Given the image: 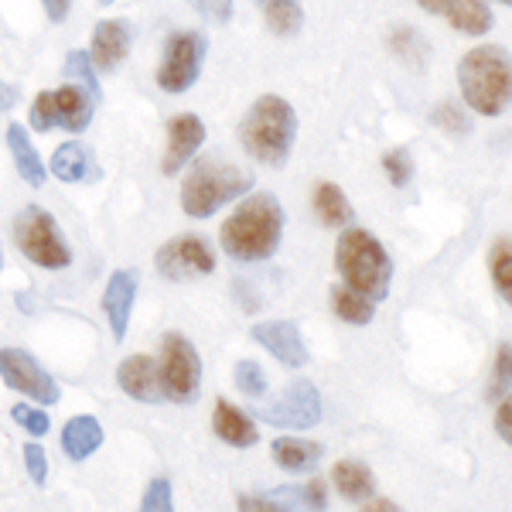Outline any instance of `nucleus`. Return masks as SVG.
<instances>
[{
    "instance_id": "20e7f679",
    "label": "nucleus",
    "mask_w": 512,
    "mask_h": 512,
    "mask_svg": "<svg viewBox=\"0 0 512 512\" xmlns=\"http://www.w3.org/2000/svg\"><path fill=\"white\" fill-rule=\"evenodd\" d=\"M243 151L267 168H284L297 140V113L284 96H260L239 123Z\"/></svg>"
},
{
    "instance_id": "ea45409f",
    "label": "nucleus",
    "mask_w": 512,
    "mask_h": 512,
    "mask_svg": "<svg viewBox=\"0 0 512 512\" xmlns=\"http://www.w3.org/2000/svg\"><path fill=\"white\" fill-rule=\"evenodd\" d=\"M495 431H499L502 441L512 448V390L502 396V403H499V414H495Z\"/></svg>"
},
{
    "instance_id": "6e6552de",
    "label": "nucleus",
    "mask_w": 512,
    "mask_h": 512,
    "mask_svg": "<svg viewBox=\"0 0 512 512\" xmlns=\"http://www.w3.org/2000/svg\"><path fill=\"white\" fill-rule=\"evenodd\" d=\"M158 373L164 386V400L188 407L202 396V355L181 332H168L161 338Z\"/></svg>"
},
{
    "instance_id": "39448f33",
    "label": "nucleus",
    "mask_w": 512,
    "mask_h": 512,
    "mask_svg": "<svg viewBox=\"0 0 512 512\" xmlns=\"http://www.w3.org/2000/svg\"><path fill=\"white\" fill-rule=\"evenodd\" d=\"M256 185L250 171L236 168V164H219V161H195L192 171L181 181V212L188 219H212L222 205H229L233 198H243Z\"/></svg>"
},
{
    "instance_id": "e433bc0d",
    "label": "nucleus",
    "mask_w": 512,
    "mask_h": 512,
    "mask_svg": "<svg viewBox=\"0 0 512 512\" xmlns=\"http://www.w3.org/2000/svg\"><path fill=\"white\" fill-rule=\"evenodd\" d=\"M390 45H393V52L400 55L403 62H420V59L427 55V45L420 41V35H417L414 28H410V31H407V28H400V31H396V35L390 38Z\"/></svg>"
},
{
    "instance_id": "2eb2a0df",
    "label": "nucleus",
    "mask_w": 512,
    "mask_h": 512,
    "mask_svg": "<svg viewBox=\"0 0 512 512\" xmlns=\"http://www.w3.org/2000/svg\"><path fill=\"white\" fill-rule=\"evenodd\" d=\"M137 287L140 277L137 270H113L110 280L103 287V315L110 321L113 342H123L130 328V318H134V304H137Z\"/></svg>"
},
{
    "instance_id": "1a4fd4ad",
    "label": "nucleus",
    "mask_w": 512,
    "mask_h": 512,
    "mask_svg": "<svg viewBox=\"0 0 512 512\" xmlns=\"http://www.w3.org/2000/svg\"><path fill=\"white\" fill-rule=\"evenodd\" d=\"M205 38L198 31H175L164 45L161 65H158V89L161 93L181 96L195 86L202 76V62H205Z\"/></svg>"
},
{
    "instance_id": "473e14b6",
    "label": "nucleus",
    "mask_w": 512,
    "mask_h": 512,
    "mask_svg": "<svg viewBox=\"0 0 512 512\" xmlns=\"http://www.w3.org/2000/svg\"><path fill=\"white\" fill-rule=\"evenodd\" d=\"M65 76H76L96 99L103 96V89H99V76H96V65H93V59H89V52H79V48H76V52L65 55Z\"/></svg>"
},
{
    "instance_id": "7ed1b4c3",
    "label": "nucleus",
    "mask_w": 512,
    "mask_h": 512,
    "mask_svg": "<svg viewBox=\"0 0 512 512\" xmlns=\"http://www.w3.org/2000/svg\"><path fill=\"white\" fill-rule=\"evenodd\" d=\"M335 270L342 284L366 294L369 301H386L393 287V260L386 246L362 226H345L335 243Z\"/></svg>"
},
{
    "instance_id": "2f4dec72",
    "label": "nucleus",
    "mask_w": 512,
    "mask_h": 512,
    "mask_svg": "<svg viewBox=\"0 0 512 512\" xmlns=\"http://www.w3.org/2000/svg\"><path fill=\"white\" fill-rule=\"evenodd\" d=\"M383 171L390 178L393 188H407L410 178H414V158H410L407 147H393V151L383 154Z\"/></svg>"
},
{
    "instance_id": "4468645a",
    "label": "nucleus",
    "mask_w": 512,
    "mask_h": 512,
    "mask_svg": "<svg viewBox=\"0 0 512 512\" xmlns=\"http://www.w3.org/2000/svg\"><path fill=\"white\" fill-rule=\"evenodd\" d=\"M205 144V123L198 113H178L175 120L168 123V144H164L161 154V175L171 178L178 175L185 164H192V158L202 151Z\"/></svg>"
},
{
    "instance_id": "0eeeda50",
    "label": "nucleus",
    "mask_w": 512,
    "mask_h": 512,
    "mask_svg": "<svg viewBox=\"0 0 512 512\" xmlns=\"http://www.w3.org/2000/svg\"><path fill=\"white\" fill-rule=\"evenodd\" d=\"M99 99L89 93L86 86H62L45 89L31 103V130L38 134H52V130H69V134H82L93 123V110Z\"/></svg>"
},
{
    "instance_id": "f8f14e48",
    "label": "nucleus",
    "mask_w": 512,
    "mask_h": 512,
    "mask_svg": "<svg viewBox=\"0 0 512 512\" xmlns=\"http://www.w3.org/2000/svg\"><path fill=\"white\" fill-rule=\"evenodd\" d=\"M0 379L7 390L24 393L28 400L41 403V407H55L62 400V390L52 376L45 373V366L24 349H0Z\"/></svg>"
},
{
    "instance_id": "a19ab883",
    "label": "nucleus",
    "mask_w": 512,
    "mask_h": 512,
    "mask_svg": "<svg viewBox=\"0 0 512 512\" xmlns=\"http://www.w3.org/2000/svg\"><path fill=\"white\" fill-rule=\"evenodd\" d=\"M41 4H45L48 21H55V24H65V21H69L72 0H41Z\"/></svg>"
},
{
    "instance_id": "423d86ee",
    "label": "nucleus",
    "mask_w": 512,
    "mask_h": 512,
    "mask_svg": "<svg viewBox=\"0 0 512 512\" xmlns=\"http://www.w3.org/2000/svg\"><path fill=\"white\" fill-rule=\"evenodd\" d=\"M14 239L24 260H31L41 270H65L72 263V246L65 243L59 222L41 205H28L14 219Z\"/></svg>"
},
{
    "instance_id": "b1692460",
    "label": "nucleus",
    "mask_w": 512,
    "mask_h": 512,
    "mask_svg": "<svg viewBox=\"0 0 512 512\" xmlns=\"http://www.w3.org/2000/svg\"><path fill=\"white\" fill-rule=\"evenodd\" d=\"M321 454H325V448L318 441H304V437H277L270 444V458L284 472H311L321 461Z\"/></svg>"
},
{
    "instance_id": "c03bdc74",
    "label": "nucleus",
    "mask_w": 512,
    "mask_h": 512,
    "mask_svg": "<svg viewBox=\"0 0 512 512\" xmlns=\"http://www.w3.org/2000/svg\"><path fill=\"white\" fill-rule=\"evenodd\" d=\"M99 4H103V7H110V4H113V0H99Z\"/></svg>"
},
{
    "instance_id": "aec40b11",
    "label": "nucleus",
    "mask_w": 512,
    "mask_h": 512,
    "mask_svg": "<svg viewBox=\"0 0 512 512\" xmlns=\"http://www.w3.org/2000/svg\"><path fill=\"white\" fill-rule=\"evenodd\" d=\"M212 431L222 444L229 448H253L260 441V427H256L253 414L239 410L236 403L229 400H216V410H212Z\"/></svg>"
},
{
    "instance_id": "9b49d317",
    "label": "nucleus",
    "mask_w": 512,
    "mask_h": 512,
    "mask_svg": "<svg viewBox=\"0 0 512 512\" xmlns=\"http://www.w3.org/2000/svg\"><path fill=\"white\" fill-rule=\"evenodd\" d=\"M321 393L311 379H294L284 386V396L267 407H260L253 417H263L267 424L284 427V431H311L321 424Z\"/></svg>"
},
{
    "instance_id": "f3484780",
    "label": "nucleus",
    "mask_w": 512,
    "mask_h": 512,
    "mask_svg": "<svg viewBox=\"0 0 512 512\" xmlns=\"http://www.w3.org/2000/svg\"><path fill=\"white\" fill-rule=\"evenodd\" d=\"M417 7L444 18L461 35H489L495 24L489 0H417Z\"/></svg>"
},
{
    "instance_id": "c9c22d12",
    "label": "nucleus",
    "mask_w": 512,
    "mask_h": 512,
    "mask_svg": "<svg viewBox=\"0 0 512 512\" xmlns=\"http://www.w3.org/2000/svg\"><path fill=\"white\" fill-rule=\"evenodd\" d=\"M431 120H434L441 130H448V134H454V137L472 134V117H465V110H461V106H454V103L437 106V110L431 113Z\"/></svg>"
},
{
    "instance_id": "bb28decb",
    "label": "nucleus",
    "mask_w": 512,
    "mask_h": 512,
    "mask_svg": "<svg viewBox=\"0 0 512 512\" xmlns=\"http://www.w3.org/2000/svg\"><path fill=\"white\" fill-rule=\"evenodd\" d=\"M267 28L277 38H294L304 28V7L301 0H256Z\"/></svg>"
},
{
    "instance_id": "c756f323",
    "label": "nucleus",
    "mask_w": 512,
    "mask_h": 512,
    "mask_svg": "<svg viewBox=\"0 0 512 512\" xmlns=\"http://www.w3.org/2000/svg\"><path fill=\"white\" fill-rule=\"evenodd\" d=\"M233 379H236V390L253 396V400H260V396L267 393V373H263V366L256 359H239L233 369Z\"/></svg>"
},
{
    "instance_id": "58836bf2",
    "label": "nucleus",
    "mask_w": 512,
    "mask_h": 512,
    "mask_svg": "<svg viewBox=\"0 0 512 512\" xmlns=\"http://www.w3.org/2000/svg\"><path fill=\"white\" fill-rule=\"evenodd\" d=\"M202 18H209L212 24H226L233 18V0H188Z\"/></svg>"
},
{
    "instance_id": "79ce46f5",
    "label": "nucleus",
    "mask_w": 512,
    "mask_h": 512,
    "mask_svg": "<svg viewBox=\"0 0 512 512\" xmlns=\"http://www.w3.org/2000/svg\"><path fill=\"white\" fill-rule=\"evenodd\" d=\"M14 106H18V89L0 82V113H11Z\"/></svg>"
},
{
    "instance_id": "412c9836",
    "label": "nucleus",
    "mask_w": 512,
    "mask_h": 512,
    "mask_svg": "<svg viewBox=\"0 0 512 512\" xmlns=\"http://www.w3.org/2000/svg\"><path fill=\"white\" fill-rule=\"evenodd\" d=\"M103 441H106L103 424H99L93 414H79L62 427V451H65V458L76 461V465L93 458V454L103 448Z\"/></svg>"
},
{
    "instance_id": "f257e3e1",
    "label": "nucleus",
    "mask_w": 512,
    "mask_h": 512,
    "mask_svg": "<svg viewBox=\"0 0 512 512\" xmlns=\"http://www.w3.org/2000/svg\"><path fill=\"white\" fill-rule=\"evenodd\" d=\"M284 205L277 195L256 192L246 195L236 205V212L222 222V250H226L239 263H260L270 260L280 250L284 239Z\"/></svg>"
},
{
    "instance_id": "ddd939ff",
    "label": "nucleus",
    "mask_w": 512,
    "mask_h": 512,
    "mask_svg": "<svg viewBox=\"0 0 512 512\" xmlns=\"http://www.w3.org/2000/svg\"><path fill=\"white\" fill-rule=\"evenodd\" d=\"M239 509H263V512H284V509H328V489L321 478H311V482L301 485H280V489L267 492V495H239L236 502Z\"/></svg>"
},
{
    "instance_id": "72a5a7b5",
    "label": "nucleus",
    "mask_w": 512,
    "mask_h": 512,
    "mask_svg": "<svg viewBox=\"0 0 512 512\" xmlns=\"http://www.w3.org/2000/svg\"><path fill=\"white\" fill-rule=\"evenodd\" d=\"M512 390V342H502L495 352V376L489 383V400H502Z\"/></svg>"
},
{
    "instance_id": "7c9ffc66",
    "label": "nucleus",
    "mask_w": 512,
    "mask_h": 512,
    "mask_svg": "<svg viewBox=\"0 0 512 512\" xmlns=\"http://www.w3.org/2000/svg\"><path fill=\"white\" fill-rule=\"evenodd\" d=\"M11 417L21 431H28V437H45L48 431H52V420H48V410L41 407V403L38 407H31V403H14Z\"/></svg>"
},
{
    "instance_id": "cd10ccee",
    "label": "nucleus",
    "mask_w": 512,
    "mask_h": 512,
    "mask_svg": "<svg viewBox=\"0 0 512 512\" xmlns=\"http://www.w3.org/2000/svg\"><path fill=\"white\" fill-rule=\"evenodd\" d=\"M332 304H335V315L345 321V325H369L376 318V301H369L366 294L352 291L349 284H338L332 287Z\"/></svg>"
},
{
    "instance_id": "a211bd4d",
    "label": "nucleus",
    "mask_w": 512,
    "mask_h": 512,
    "mask_svg": "<svg viewBox=\"0 0 512 512\" xmlns=\"http://www.w3.org/2000/svg\"><path fill=\"white\" fill-rule=\"evenodd\" d=\"M134 31L123 18H103L93 28V45H89V59H93L96 72H113L127 59Z\"/></svg>"
},
{
    "instance_id": "5701e85b",
    "label": "nucleus",
    "mask_w": 512,
    "mask_h": 512,
    "mask_svg": "<svg viewBox=\"0 0 512 512\" xmlns=\"http://www.w3.org/2000/svg\"><path fill=\"white\" fill-rule=\"evenodd\" d=\"M332 482L342 499H349L352 506H362L366 499H373L376 495V478L369 472L366 461H355V458H345L338 461L332 468Z\"/></svg>"
},
{
    "instance_id": "9d476101",
    "label": "nucleus",
    "mask_w": 512,
    "mask_h": 512,
    "mask_svg": "<svg viewBox=\"0 0 512 512\" xmlns=\"http://www.w3.org/2000/svg\"><path fill=\"white\" fill-rule=\"evenodd\" d=\"M154 270H158L164 280H171V284H185V280L216 274V253H212V246L205 243L202 236L185 233V236L168 239V243L154 253Z\"/></svg>"
},
{
    "instance_id": "6ab92c4d",
    "label": "nucleus",
    "mask_w": 512,
    "mask_h": 512,
    "mask_svg": "<svg viewBox=\"0 0 512 512\" xmlns=\"http://www.w3.org/2000/svg\"><path fill=\"white\" fill-rule=\"evenodd\" d=\"M117 383H120V390L137 403H161L164 400L158 362H154L151 355H127L117 369Z\"/></svg>"
},
{
    "instance_id": "4c0bfd02",
    "label": "nucleus",
    "mask_w": 512,
    "mask_h": 512,
    "mask_svg": "<svg viewBox=\"0 0 512 512\" xmlns=\"http://www.w3.org/2000/svg\"><path fill=\"white\" fill-rule=\"evenodd\" d=\"M24 468H28L31 482H35L38 489H45V485H48V454L38 444V437L24 444Z\"/></svg>"
},
{
    "instance_id": "a878e982",
    "label": "nucleus",
    "mask_w": 512,
    "mask_h": 512,
    "mask_svg": "<svg viewBox=\"0 0 512 512\" xmlns=\"http://www.w3.org/2000/svg\"><path fill=\"white\" fill-rule=\"evenodd\" d=\"M315 216L321 219V226L345 229L355 222V209H352L349 195H345L335 181H321L315 188Z\"/></svg>"
},
{
    "instance_id": "a18cd8bd",
    "label": "nucleus",
    "mask_w": 512,
    "mask_h": 512,
    "mask_svg": "<svg viewBox=\"0 0 512 512\" xmlns=\"http://www.w3.org/2000/svg\"><path fill=\"white\" fill-rule=\"evenodd\" d=\"M495 4H509L512 7V0H495Z\"/></svg>"
},
{
    "instance_id": "37998d69",
    "label": "nucleus",
    "mask_w": 512,
    "mask_h": 512,
    "mask_svg": "<svg viewBox=\"0 0 512 512\" xmlns=\"http://www.w3.org/2000/svg\"><path fill=\"white\" fill-rule=\"evenodd\" d=\"M0 270H4V243H0Z\"/></svg>"
},
{
    "instance_id": "4be33fe9",
    "label": "nucleus",
    "mask_w": 512,
    "mask_h": 512,
    "mask_svg": "<svg viewBox=\"0 0 512 512\" xmlns=\"http://www.w3.org/2000/svg\"><path fill=\"white\" fill-rule=\"evenodd\" d=\"M7 147H11V158H14V168H18V175L28 181L31 188L45 185V181H48L45 161H41L38 147L31 144L28 127H24V123H11V127H7Z\"/></svg>"
},
{
    "instance_id": "f704fd0d",
    "label": "nucleus",
    "mask_w": 512,
    "mask_h": 512,
    "mask_svg": "<svg viewBox=\"0 0 512 512\" xmlns=\"http://www.w3.org/2000/svg\"><path fill=\"white\" fill-rule=\"evenodd\" d=\"M171 495H175V489H171V478H151L144 489V499H140V509L144 512H171L175 509V502H171Z\"/></svg>"
},
{
    "instance_id": "393cba45",
    "label": "nucleus",
    "mask_w": 512,
    "mask_h": 512,
    "mask_svg": "<svg viewBox=\"0 0 512 512\" xmlns=\"http://www.w3.org/2000/svg\"><path fill=\"white\" fill-rule=\"evenodd\" d=\"M96 171L93 154L79 144V140H65V144L55 147L52 154V175L65 181V185H79V181H89Z\"/></svg>"
},
{
    "instance_id": "c85d7f7f",
    "label": "nucleus",
    "mask_w": 512,
    "mask_h": 512,
    "mask_svg": "<svg viewBox=\"0 0 512 512\" xmlns=\"http://www.w3.org/2000/svg\"><path fill=\"white\" fill-rule=\"evenodd\" d=\"M489 274L502 301L512 308V236H499L489 250Z\"/></svg>"
},
{
    "instance_id": "dca6fc26",
    "label": "nucleus",
    "mask_w": 512,
    "mask_h": 512,
    "mask_svg": "<svg viewBox=\"0 0 512 512\" xmlns=\"http://www.w3.org/2000/svg\"><path fill=\"white\" fill-rule=\"evenodd\" d=\"M253 342L263 345L280 366L287 369H304L311 362L308 355V345H304L301 332H297L294 321H260V325H253Z\"/></svg>"
},
{
    "instance_id": "f03ea898",
    "label": "nucleus",
    "mask_w": 512,
    "mask_h": 512,
    "mask_svg": "<svg viewBox=\"0 0 512 512\" xmlns=\"http://www.w3.org/2000/svg\"><path fill=\"white\" fill-rule=\"evenodd\" d=\"M458 86L468 110L502 117L512 106V55L502 45H475L458 62Z\"/></svg>"
}]
</instances>
